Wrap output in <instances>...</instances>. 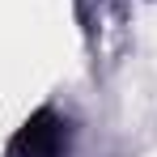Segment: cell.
Listing matches in <instances>:
<instances>
[{"label":"cell","instance_id":"1","mask_svg":"<svg viewBox=\"0 0 157 157\" xmlns=\"http://www.w3.org/2000/svg\"><path fill=\"white\" fill-rule=\"evenodd\" d=\"M59 144H64L59 119L51 110H38L26 128L13 136V157H59Z\"/></svg>","mask_w":157,"mask_h":157}]
</instances>
